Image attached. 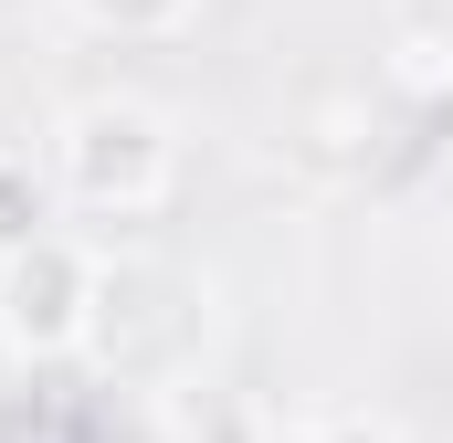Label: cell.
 <instances>
[{"label": "cell", "instance_id": "5b68a950", "mask_svg": "<svg viewBox=\"0 0 453 443\" xmlns=\"http://www.w3.org/2000/svg\"><path fill=\"white\" fill-rule=\"evenodd\" d=\"M296 443H401L380 412H317V423H296Z\"/></svg>", "mask_w": 453, "mask_h": 443}, {"label": "cell", "instance_id": "7a4b0ae2", "mask_svg": "<svg viewBox=\"0 0 453 443\" xmlns=\"http://www.w3.org/2000/svg\"><path fill=\"white\" fill-rule=\"evenodd\" d=\"M96 328V253L74 232H32L0 253V348L11 359H74Z\"/></svg>", "mask_w": 453, "mask_h": 443}, {"label": "cell", "instance_id": "3957f363", "mask_svg": "<svg viewBox=\"0 0 453 443\" xmlns=\"http://www.w3.org/2000/svg\"><path fill=\"white\" fill-rule=\"evenodd\" d=\"M85 32H116V43H148V32H180L201 0H64Z\"/></svg>", "mask_w": 453, "mask_h": 443}, {"label": "cell", "instance_id": "6da1fadb", "mask_svg": "<svg viewBox=\"0 0 453 443\" xmlns=\"http://www.w3.org/2000/svg\"><path fill=\"white\" fill-rule=\"evenodd\" d=\"M169 180H180V137H169L158 106H137V96H85V106H64V127H53V190H64L74 212L137 222V212L169 201Z\"/></svg>", "mask_w": 453, "mask_h": 443}, {"label": "cell", "instance_id": "277c9868", "mask_svg": "<svg viewBox=\"0 0 453 443\" xmlns=\"http://www.w3.org/2000/svg\"><path fill=\"white\" fill-rule=\"evenodd\" d=\"M32 232H53V222H42V190H32V169H11V159H0V253H11V243H32Z\"/></svg>", "mask_w": 453, "mask_h": 443}, {"label": "cell", "instance_id": "8992f818", "mask_svg": "<svg viewBox=\"0 0 453 443\" xmlns=\"http://www.w3.org/2000/svg\"><path fill=\"white\" fill-rule=\"evenodd\" d=\"M422 137H433V148H443V159H453V85H443V96H433V106H422Z\"/></svg>", "mask_w": 453, "mask_h": 443}]
</instances>
